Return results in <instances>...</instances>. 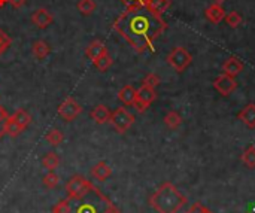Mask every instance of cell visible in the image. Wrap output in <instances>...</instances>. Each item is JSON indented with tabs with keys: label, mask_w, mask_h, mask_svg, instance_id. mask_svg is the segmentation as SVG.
Masks as SVG:
<instances>
[{
	"label": "cell",
	"mask_w": 255,
	"mask_h": 213,
	"mask_svg": "<svg viewBox=\"0 0 255 213\" xmlns=\"http://www.w3.org/2000/svg\"><path fill=\"white\" fill-rule=\"evenodd\" d=\"M166 61H167V64H169L175 72L182 73V72H185V70L191 66V63H193V55L188 52L187 48H184V46H176V48H173V49L169 52V55L166 57Z\"/></svg>",
	"instance_id": "277c9868"
},
{
	"label": "cell",
	"mask_w": 255,
	"mask_h": 213,
	"mask_svg": "<svg viewBox=\"0 0 255 213\" xmlns=\"http://www.w3.org/2000/svg\"><path fill=\"white\" fill-rule=\"evenodd\" d=\"M214 88L224 97H229L232 93L236 91L238 88V82L233 76H229L226 73H221L215 78L214 81Z\"/></svg>",
	"instance_id": "ba28073f"
},
{
	"label": "cell",
	"mask_w": 255,
	"mask_h": 213,
	"mask_svg": "<svg viewBox=\"0 0 255 213\" xmlns=\"http://www.w3.org/2000/svg\"><path fill=\"white\" fill-rule=\"evenodd\" d=\"M160 78H158V75H155V73H148L145 78H143V81H142V84L143 85H148V87H152V88H157L158 85H160Z\"/></svg>",
	"instance_id": "f1b7e54d"
},
{
	"label": "cell",
	"mask_w": 255,
	"mask_h": 213,
	"mask_svg": "<svg viewBox=\"0 0 255 213\" xmlns=\"http://www.w3.org/2000/svg\"><path fill=\"white\" fill-rule=\"evenodd\" d=\"M45 139H46V142H48L51 146H58V145H61V143H63V140H64V134H63L60 130L52 128V130H49V133L45 136Z\"/></svg>",
	"instance_id": "cb8c5ba5"
},
{
	"label": "cell",
	"mask_w": 255,
	"mask_h": 213,
	"mask_svg": "<svg viewBox=\"0 0 255 213\" xmlns=\"http://www.w3.org/2000/svg\"><path fill=\"white\" fill-rule=\"evenodd\" d=\"M7 3H9L12 7L19 9L21 6H24V4H25V0H7Z\"/></svg>",
	"instance_id": "e575fe53"
},
{
	"label": "cell",
	"mask_w": 255,
	"mask_h": 213,
	"mask_svg": "<svg viewBox=\"0 0 255 213\" xmlns=\"http://www.w3.org/2000/svg\"><path fill=\"white\" fill-rule=\"evenodd\" d=\"M12 118L15 119V122H16L22 130H25V128L30 125V122H31V115H30L27 110H24V109H18V110L12 115Z\"/></svg>",
	"instance_id": "ffe728a7"
},
{
	"label": "cell",
	"mask_w": 255,
	"mask_h": 213,
	"mask_svg": "<svg viewBox=\"0 0 255 213\" xmlns=\"http://www.w3.org/2000/svg\"><path fill=\"white\" fill-rule=\"evenodd\" d=\"M155 99H157V91H155V88L142 84L140 88L136 90V100H134V105H133V106L136 107L137 112L143 113V112L152 105V102H154Z\"/></svg>",
	"instance_id": "8992f818"
},
{
	"label": "cell",
	"mask_w": 255,
	"mask_h": 213,
	"mask_svg": "<svg viewBox=\"0 0 255 213\" xmlns=\"http://www.w3.org/2000/svg\"><path fill=\"white\" fill-rule=\"evenodd\" d=\"M111 110L105 106V105H97L96 107H93V110L90 112L91 119L96 124H106L111 119Z\"/></svg>",
	"instance_id": "5bb4252c"
},
{
	"label": "cell",
	"mask_w": 255,
	"mask_h": 213,
	"mask_svg": "<svg viewBox=\"0 0 255 213\" xmlns=\"http://www.w3.org/2000/svg\"><path fill=\"white\" fill-rule=\"evenodd\" d=\"M94 190H96L94 185L88 179H85L84 176H81V175L72 176L67 181V184H66V193H67L69 200H81L88 193H91Z\"/></svg>",
	"instance_id": "3957f363"
},
{
	"label": "cell",
	"mask_w": 255,
	"mask_h": 213,
	"mask_svg": "<svg viewBox=\"0 0 255 213\" xmlns=\"http://www.w3.org/2000/svg\"><path fill=\"white\" fill-rule=\"evenodd\" d=\"M102 213H120V211H118L112 203H109V205H108V208H106V209H105Z\"/></svg>",
	"instance_id": "d590c367"
},
{
	"label": "cell",
	"mask_w": 255,
	"mask_h": 213,
	"mask_svg": "<svg viewBox=\"0 0 255 213\" xmlns=\"http://www.w3.org/2000/svg\"><path fill=\"white\" fill-rule=\"evenodd\" d=\"M93 64H94V67L99 69L100 72H106V70L114 64V60H112V57L109 55V52H106V54L100 55L97 60H94Z\"/></svg>",
	"instance_id": "7402d4cb"
},
{
	"label": "cell",
	"mask_w": 255,
	"mask_h": 213,
	"mask_svg": "<svg viewBox=\"0 0 255 213\" xmlns=\"http://www.w3.org/2000/svg\"><path fill=\"white\" fill-rule=\"evenodd\" d=\"M242 163L248 167V169H255V146L251 145L250 148L245 149V152L241 157Z\"/></svg>",
	"instance_id": "d4e9b609"
},
{
	"label": "cell",
	"mask_w": 255,
	"mask_h": 213,
	"mask_svg": "<svg viewBox=\"0 0 255 213\" xmlns=\"http://www.w3.org/2000/svg\"><path fill=\"white\" fill-rule=\"evenodd\" d=\"M244 67H245V64L238 57H229L223 64V73L236 78L242 73Z\"/></svg>",
	"instance_id": "30bf717a"
},
{
	"label": "cell",
	"mask_w": 255,
	"mask_h": 213,
	"mask_svg": "<svg viewBox=\"0 0 255 213\" xmlns=\"http://www.w3.org/2000/svg\"><path fill=\"white\" fill-rule=\"evenodd\" d=\"M76 7H78V10L82 15L88 16V15H91L96 10V1L94 0H79Z\"/></svg>",
	"instance_id": "484cf974"
},
{
	"label": "cell",
	"mask_w": 255,
	"mask_h": 213,
	"mask_svg": "<svg viewBox=\"0 0 255 213\" xmlns=\"http://www.w3.org/2000/svg\"><path fill=\"white\" fill-rule=\"evenodd\" d=\"M164 124H166L167 128L176 130V128H179V127L182 125V116H181L176 110H170V112H167L166 116H164Z\"/></svg>",
	"instance_id": "d6986e66"
},
{
	"label": "cell",
	"mask_w": 255,
	"mask_h": 213,
	"mask_svg": "<svg viewBox=\"0 0 255 213\" xmlns=\"http://www.w3.org/2000/svg\"><path fill=\"white\" fill-rule=\"evenodd\" d=\"M7 3V0H0V7H3Z\"/></svg>",
	"instance_id": "f35d334b"
},
{
	"label": "cell",
	"mask_w": 255,
	"mask_h": 213,
	"mask_svg": "<svg viewBox=\"0 0 255 213\" xmlns=\"http://www.w3.org/2000/svg\"><path fill=\"white\" fill-rule=\"evenodd\" d=\"M10 43H12V39L3 30H0V55L7 51V48L10 46Z\"/></svg>",
	"instance_id": "f546056e"
},
{
	"label": "cell",
	"mask_w": 255,
	"mask_h": 213,
	"mask_svg": "<svg viewBox=\"0 0 255 213\" xmlns=\"http://www.w3.org/2000/svg\"><path fill=\"white\" fill-rule=\"evenodd\" d=\"M238 118L241 119L242 124H245L248 128L254 130L255 128V103H250L247 105L239 113Z\"/></svg>",
	"instance_id": "7c38bea8"
},
{
	"label": "cell",
	"mask_w": 255,
	"mask_h": 213,
	"mask_svg": "<svg viewBox=\"0 0 255 213\" xmlns=\"http://www.w3.org/2000/svg\"><path fill=\"white\" fill-rule=\"evenodd\" d=\"M205 15H206V19L211 21L212 24H220V22L226 18V10H224L223 4L212 3V4L205 10Z\"/></svg>",
	"instance_id": "4fadbf2b"
},
{
	"label": "cell",
	"mask_w": 255,
	"mask_h": 213,
	"mask_svg": "<svg viewBox=\"0 0 255 213\" xmlns=\"http://www.w3.org/2000/svg\"><path fill=\"white\" fill-rule=\"evenodd\" d=\"M111 125L118 131V133H126L134 122V115L128 112L126 107H118L111 113L109 119Z\"/></svg>",
	"instance_id": "5b68a950"
},
{
	"label": "cell",
	"mask_w": 255,
	"mask_h": 213,
	"mask_svg": "<svg viewBox=\"0 0 255 213\" xmlns=\"http://www.w3.org/2000/svg\"><path fill=\"white\" fill-rule=\"evenodd\" d=\"M187 203L188 199L172 182L161 184L149 199L151 208L157 213H179Z\"/></svg>",
	"instance_id": "7a4b0ae2"
},
{
	"label": "cell",
	"mask_w": 255,
	"mask_h": 213,
	"mask_svg": "<svg viewBox=\"0 0 255 213\" xmlns=\"http://www.w3.org/2000/svg\"><path fill=\"white\" fill-rule=\"evenodd\" d=\"M214 3H217V4H223L224 1H227V0H212Z\"/></svg>",
	"instance_id": "74e56055"
},
{
	"label": "cell",
	"mask_w": 255,
	"mask_h": 213,
	"mask_svg": "<svg viewBox=\"0 0 255 213\" xmlns=\"http://www.w3.org/2000/svg\"><path fill=\"white\" fill-rule=\"evenodd\" d=\"M224 21L229 24V27H232V28H238V27L242 24L244 18H242V15H241L238 10H232V12L226 13V18H224Z\"/></svg>",
	"instance_id": "4316f807"
},
{
	"label": "cell",
	"mask_w": 255,
	"mask_h": 213,
	"mask_svg": "<svg viewBox=\"0 0 255 213\" xmlns=\"http://www.w3.org/2000/svg\"><path fill=\"white\" fill-rule=\"evenodd\" d=\"M81 112H82L81 105H79L75 99H72V97H67V99L58 106V115H60L64 121H67V122L75 121V119L81 115Z\"/></svg>",
	"instance_id": "52a82bcc"
},
{
	"label": "cell",
	"mask_w": 255,
	"mask_h": 213,
	"mask_svg": "<svg viewBox=\"0 0 255 213\" xmlns=\"http://www.w3.org/2000/svg\"><path fill=\"white\" fill-rule=\"evenodd\" d=\"M108 52V48L105 46V43L102 40H93L88 46H87V51H85V55L90 58V60H97L100 55L106 54Z\"/></svg>",
	"instance_id": "9a60e30c"
},
{
	"label": "cell",
	"mask_w": 255,
	"mask_h": 213,
	"mask_svg": "<svg viewBox=\"0 0 255 213\" xmlns=\"http://www.w3.org/2000/svg\"><path fill=\"white\" fill-rule=\"evenodd\" d=\"M148 0H121L123 4H126L127 7H140V6H146Z\"/></svg>",
	"instance_id": "836d02e7"
},
{
	"label": "cell",
	"mask_w": 255,
	"mask_h": 213,
	"mask_svg": "<svg viewBox=\"0 0 255 213\" xmlns=\"http://www.w3.org/2000/svg\"><path fill=\"white\" fill-rule=\"evenodd\" d=\"M170 4H172L170 0H148L146 1V7L151 12H154L155 15H160V16L170 7Z\"/></svg>",
	"instance_id": "e0dca14e"
},
{
	"label": "cell",
	"mask_w": 255,
	"mask_h": 213,
	"mask_svg": "<svg viewBox=\"0 0 255 213\" xmlns=\"http://www.w3.org/2000/svg\"><path fill=\"white\" fill-rule=\"evenodd\" d=\"M31 51H33V55H34L37 60H43V58H46V57L49 55L51 48H49V45H48L45 40H37V42L33 43Z\"/></svg>",
	"instance_id": "ac0fdd59"
},
{
	"label": "cell",
	"mask_w": 255,
	"mask_h": 213,
	"mask_svg": "<svg viewBox=\"0 0 255 213\" xmlns=\"http://www.w3.org/2000/svg\"><path fill=\"white\" fill-rule=\"evenodd\" d=\"M7 118H9V115H7V112L0 106V137L4 134V124H6V121H7Z\"/></svg>",
	"instance_id": "d6a6232c"
},
{
	"label": "cell",
	"mask_w": 255,
	"mask_h": 213,
	"mask_svg": "<svg viewBox=\"0 0 255 213\" xmlns=\"http://www.w3.org/2000/svg\"><path fill=\"white\" fill-rule=\"evenodd\" d=\"M31 22L37 27V28H46L49 27L52 22H54V16L49 10L40 7V9H36L31 15Z\"/></svg>",
	"instance_id": "9c48e42d"
},
{
	"label": "cell",
	"mask_w": 255,
	"mask_h": 213,
	"mask_svg": "<svg viewBox=\"0 0 255 213\" xmlns=\"http://www.w3.org/2000/svg\"><path fill=\"white\" fill-rule=\"evenodd\" d=\"M114 28L139 54L152 49L154 42L166 31L167 22L146 6L127 7L114 22Z\"/></svg>",
	"instance_id": "6da1fadb"
},
{
	"label": "cell",
	"mask_w": 255,
	"mask_h": 213,
	"mask_svg": "<svg viewBox=\"0 0 255 213\" xmlns=\"http://www.w3.org/2000/svg\"><path fill=\"white\" fill-rule=\"evenodd\" d=\"M118 99L126 106H133L134 105V100H136V88L131 87V85H124L118 91Z\"/></svg>",
	"instance_id": "2e32d148"
},
{
	"label": "cell",
	"mask_w": 255,
	"mask_h": 213,
	"mask_svg": "<svg viewBox=\"0 0 255 213\" xmlns=\"http://www.w3.org/2000/svg\"><path fill=\"white\" fill-rule=\"evenodd\" d=\"M111 175H112V169H111V166L106 161H99L91 169V176L96 181H100V182H103L108 178H111Z\"/></svg>",
	"instance_id": "8fae6325"
},
{
	"label": "cell",
	"mask_w": 255,
	"mask_h": 213,
	"mask_svg": "<svg viewBox=\"0 0 255 213\" xmlns=\"http://www.w3.org/2000/svg\"><path fill=\"white\" fill-rule=\"evenodd\" d=\"M52 213H70V203H69V199H67V200L58 202V203L52 208Z\"/></svg>",
	"instance_id": "4dcf8cb0"
},
{
	"label": "cell",
	"mask_w": 255,
	"mask_h": 213,
	"mask_svg": "<svg viewBox=\"0 0 255 213\" xmlns=\"http://www.w3.org/2000/svg\"><path fill=\"white\" fill-rule=\"evenodd\" d=\"M22 131L24 130L15 122V119L12 116H9L7 121H6V124H4V134H7L10 137H18Z\"/></svg>",
	"instance_id": "603a6c76"
},
{
	"label": "cell",
	"mask_w": 255,
	"mask_h": 213,
	"mask_svg": "<svg viewBox=\"0 0 255 213\" xmlns=\"http://www.w3.org/2000/svg\"><path fill=\"white\" fill-rule=\"evenodd\" d=\"M60 164V158L55 152H48L45 154V157L42 158V166L43 169H46L48 172H54Z\"/></svg>",
	"instance_id": "44dd1931"
},
{
	"label": "cell",
	"mask_w": 255,
	"mask_h": 213,
	"mask_svg": "<svg viewBox=\"0 0 255 213\" xmlns=\"http://www.w3.org/2000/svg\"><path fill=\"white\" fill-rule=\"evenodd\" d=\"M185 213H212L206 206H203L202 203H194Z\"/></svg>",
	"instance_id": "1f68e13d"
},
{
	"label": "cell",
	"mask_w": 255,
	"mask_h": 213,
	"mask_svg": "<svg viewBox=\"0 0 255 213\" xmlns=\"http://www.w3.org/2000/svg\"><path fill=\"white\" fill-rule=\"evenodd\" d=\"M78 213H96V211H94V208H91V206H88V205H87V206L81 208Z\"/></svg>",
	"instance_id": "8d00e7d4"
},
{
	"label": "cell",
	"mask_w": 255,
	"mask_h": 213,
	"mask_svg": "<svg viewBox=\"0 0 255 213\" xmlns=\"http://www.w3.org/2000/svg\"><path fill=\"white\" fill-rule=\"evenodd\" d=\"M60 182V176L55 173V172H48L45 176H43V185L49 190L55 188Z\"/></svg>",
	"instance_id": "83f0119b"
}]
</instances>
